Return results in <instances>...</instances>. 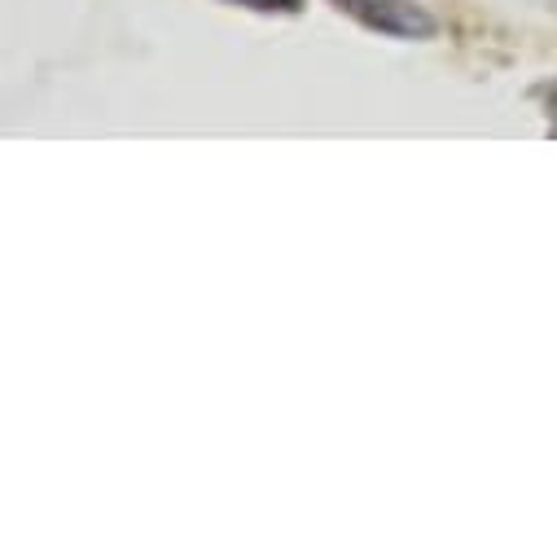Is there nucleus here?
Here are the masks:
<instances>
[{"mask_svg":"<svg viewBox=\"0 0 557 557\" xmlns=\"http://www.w3.org/2000/svg\"><path fill=\"white\" fill-rule=\"evenodd\" d=\"M334 5L351 14L360 27L391 40H431L440 32V23L417 0H334Z\"/></svg>","mask_w":557,"mask_h":557,"instance_id":"obj_1","label":"nucleus"},{"mask_svg":"<svg viewBox=\"0 0 557 557\" xmlns=\"http://www.w3.org/2000/svg\"><path fill=\"white\" fill-rule=\"evenodd\" d=\"M228 5H242V10H255V14H299L304 0H228Z\"/></svg>","mask_w":557,"mask_h":557,"instance_id":"obj_2","label":"nucleus"}]
</instances>
